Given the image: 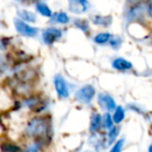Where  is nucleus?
<instances>
[{"label":"nucleus","mask_w":152,"mask_h":152,"mask_svg":"<svg viewBox=\"0 0 152 152\" xmlns=\"http://www.w3.org/2000/svg\"><path fill=\"white\" fill-rule=\"evenodd\" d=\"M74 25L85 32L89 30V22L83 19H76L75 21H74Z\"/></svg>","instance_id":"obj_18"},{"label":"nucleus","mask_w":152,"mask_h":152,"mask_svg":"<svg viewBox=\"0 0 152 152\" xmlns=\"http://www.w3.org/2000/svg\"><path fill=\"white\" fill-rule=\"evenodd\" d=\"M36 10L38 11V13H40L41 15L44 16V17L51 18V16H52V12H51L50 7H49L46 3L43 2V1L37 3V4H36Z\"/></svg>","instance_id":"obj_12"},{"label":"nucleus","mask_w":152,"mask_h":152,"mask_svg":"<svg viewBox=\"0 0 152 152\" xmlns=\"http://www.w3.org/2000/svg\"><path fill=\"white\" fill-rule=\"evenodd\" d=\"M14 24H15V28L21 36L23 37H36L39 32V29L36 27H32L29 24H27V22L23 21L20 18L14 20Z\"/></svg>","instance_id":"obj_2"},{"label":"nucleus","mask_w":152,"mask_h":152,"mask_svg":"<svg viewBox=\"0 0 152 152\" xmlns=\"http://www.w3.org/2000/svg\"><path fill=\"white\" fill-rule=\"evenodd\" d=\"M25 134L34 139H44L49 134V122L47 119L37 117L28 122Z\"/></svg>","instance_id":"obj_1"},{"label":"nucleus","mask_w":152,"mask_h":152,"mask_svg":"<svg viewBox=\"0 0 152 152\" xmlns=\"http://www.w3.org/2000/svg\"><path fill=\"white\" fill-rule=\"evenodd\" d=\"M110 38H112V34H108V32H101V34H98L94 38V42L98 45H104L110 42Z\"/></svg>","instance_id":"obj_16"},{"label":"nucleus","mask_w":152,"mask_h":152,"mask_svg":"<svg viewBox=\"0 0 152 152\" xmlns=\"http://www.w3.org/2000/svg\"><path fill=\"white\" fill-rule=\"evenodd\" d=\"M149 151H150V152H152V144L150 145V147H149Z\"/></svg>","instance_id":"obj_27"},{"label":"nucleus","mask_w":152,"mask_h":152,"mask_svg":"<svg viewBox=\"0 0 152 152\" xmlns=\"http://www.w3.org/2000/svg\"><path fill=\"white\" fill-rule=\"evenodd\" d=\"M16 1H18V2H20V3H24V2H26L27 0H16Z\"/></svg>","instance_id":"obj_26"},{"label":"nucleus","mask_w":152,"mask_h":152,"mask_svg":"<svg viewBox=\"0 0 152 152\" xmlns=\"http://www.w3.org/2000/svg\"><path fill=\"white\" fill-rule=\"evenodd\" d=\"M63 37V30L57 27H49L45 29L42 34V39L47 45L54 44L56 41Z\"/></svg>","instance_id":"obj_4"},{"label":"nucleus","mask_w":152,"mask_h":152,"mask_svg":"<svg viewBox=\"0 0 152 152\" xmlns=\"http://www.w3.org/2000/svg\"><path fill=\"white\" fill-rule=\"evenodd\" d=\"M40 149H41L40 143H34V144H30L26 150H27V151H38V150H40Z\"/></svg>","instance_id":"obj_24"},{"label":"nucleus","mask_w":152,"mask_h":152,"mask_svg":"<svg viewBox=\"0 0 152 152\" xmlns=\"http://www.w3.org/2000/svg\"><path fill=\"white\" fill-rule=\"evenodd\" d=\"M69 1V10L72 13L83 14L89 9L88 0H68Z\"/></svg>","instance_id":"obj_7"},{"label":"nucleus","mask_w":152,"mask_h":152,"mask_svg":"<svg viewBox=\"0 0 152 152\" xmlns=\"http://www.w3.org/2000/svg\"><path fill=\"white\" fill-rule=\"evenodd\" d=\"M24 105L31 110H42V101L37 97H30L24 101Z\"/></svg>","instance_id":"obj_13"},{"label":"nucleus","mask_w":152,"mask_h":152,"mask_svg":"<svg viewBox=\"0 0 152 152\" xmlns=\"http://www.w3.org/2000/svg\"><path fill=\"white\" fill-rule=\"evenodd\" d=\"M95 94H96L95 88L91 85H87V86H85V87L80 88L78 91L76 92L75 97H76V99L78 100L79 102H81V103L89 104L90 102L93 100Z\"/></svg>","instance_id":"obj_3"},{"label":"nucleus","mask_w":152,"mask_h":152,"mask_svg":"<svg viewBox=\"0 0 152 152\" xmlns=\"http://www.w3.org/2000/svg\"><path fill=\"white\" fill-rule=\"evenodd\" d=\"M34 1H38V2H41V1H44V0H34Z\"/></svg>","instance_id":"obj_28"},{"label":"nucleus","mask_w":152,"mask_h":152,"mask_svg":"<svg viewBox=\"0 0 152 152\" xmlns=\"http://www.w3.org/2000/svg\"><path fill=\"white\" fill-rule=\"evenodd\" d=\"M110 44L114 49H118V48H120V47H121L122 40H121V38H119V37H114V38L112 37V38H110Z\"/></svg>","instance_id":"obj_21"},{"label":"nucleus","mask_w":152,"mask_h":152,"mask_svg":"<svg viewBox=\"0 0 152 152\" xmlns=\"http://www.w3.org/2000/svg\"><path fill=\"white\" fill-rule=\"evenodd\" d=\"M125 118V110L122 107V106H117L115 108V113L114 116H113V120L116 124H119L121 123Z\"/></svg>","instance_id":"obj_15"},{"label":"nucleus","mask_w":152,"mask_h":152,"mask_svg":"<svg viewBox=\"0 0 152 152\" xmlns=\"http://www.w3.org/2000/svg\"><path fill=\"white\" fill-rule=\"evenodd\" d=\"M98 103L100 104V106L102 108H104L107 112H113L117 107L115 99L110 95H108V94H99V96H98Z\"/></svg>","instance_id":"obj_6"},{"label":"nucleus","mask_w":152,"mask_h":152,"mask_svg":"<svg viewBox=\"0 0 152 152\" xmlns=\"http://www.w3.org/2000/svg\"><path fill=\"white\" fill-rule=\"evenodd\" d=\"M18 17L27 23H34L37 21V16L34 13H31L26 10H19L18 11Z\"/></svg>","instance_id":"obj_10"},{"label":"nucleus","mask_w":152,"mask_h":152,"mask_svg":"<svg viewBox=\"0 0 152 152\" xmlns=\"http://www.w3.org/2000/svg\"><path fill=\"white\" fill-rule=\"evenodd\" d=\"M114 120H113V117L110 116V114H105V116H104V119H103V123H102V125L104 126V128L108 129L110 130L112 127H114Z\"/></svg>","instance_id":"obj_20"},{"label":"nucleus","mask_w":152,"mask_h":152,"mask_svg":"<svg viewBox=\"0 0 152 152\" xmlns=\"http://www.w3.org/2000/svg\"><path fill=\"white\" fill-rule=\"evenodd\" d=\"M102 123H103V119H102L101 115L99 114H93L91 117V124H90V131L92 133H96L99 131L101 128Z\"/></svg>","instance_id":"obj_9"},{"label":"nucleus","mask_w":152,"mask_h":152,"mask_svg":"<svg viewBox=\"0 0 152 152\" xmlns=\"http://www.w3.org/2000/svg\"><path fill=\"white\" fill-rule=\"evenodd\" d=\"M7 68H9V64H7V58L4 55L0 53V76L7 71Z\"/></svg>","instance_id":"obj_19"},{"label":"nucleus","mask_w":152,"mask_h":152,"mask_svg":"<svg viewBox=\"0 0 152 152\" xmlns=\"http://www.w3.org/2000/svg\"><path fill=\"white\" fill-rule=\"evenodd\" d=\"M54 88L58 97L68 98L69 97V88H68L67 81L64 79L63 76L55 75L54 77Z\"/></svg>","instance_id":"obj_5"},{"label":"nucleus","mask_w":152,"mask_h":152,"mask_svg":"<svg viewBox=\"0 0 152 152\" xmlns=\"http://www.w3.org/2000/svg\"><path fill=\"white\" fill-rule=\"evenodd\" d=\"M147 12H148V14H149V16L152 18V2L150 3L149 5H148V9H147Z\"/></svg>","instance_id":"obj_25"},{"label":"nucleus","mask_w":152,"mask_h":152,"mask_svg":"<svg viewBox=\"0 0 152 152\" xmlns=\"http://www.w3.org/2000/svg\"><path fill=\"white\" fill-rule=\"evenodd\" d=\"M50 22H52V23L67 24L70 22V18L66 13H64V12H59V13H56V14H54V15L51 16Z\"/></svg>","instance_id":"obj_11"},{"label":"nucleus","mask_w":152,"mask_h":152,"mask_svg":"<svg viewBox=\"0 0 152 152\" xmlns=\"http://www.w3.org/2000/svg\"><path fill=\"white\" fill-rule=\"evenodd\" d=\"M112 66L114 69L118 70V71H128V70L132 69V64L123 57L115 58L112 63Z\"/></svg>","instance_id":"obj_8"},{"label":"nucleus","mask_w":152,"mask_h":152,"mask_svg":"<svg viewBox=\"0 0 152 152\" xmlns=\"http://www.w3.org/2000/svg\"><path fill=\"white\" fill-rule=\"evenodd\" d=\"M123 146H124V140H119L116 142V144L114 145V147L112 148V152H119L122 150Z\"/></svg>","instance_id":"obj_23"},{"label":"nucleus","mask_w":152,"mask_h":152,"mask_svg":"<svg viewBox=\"0 0 152 152\" xmlns=\"http://www.w3.org/2000/svg\"><path fill=\"white\" fill-rule=\"evenodd\" d=\"M92 21L94 24L99 26H104L107 27L110 23H112V17H102V16H94L92 18Z\"/></svg>","instance_id":"obj_14"},{"label":"nucleus","mask_w":152,"mask_h":152,"mask_svg":"<svg viewBox=\"0 0 152 152\" xmlns=\"http://www.w3.org/2000/svg\"><path fill=\"white\" fill-rule=\"evenodd\" d=\"M119 132H120V128H119V127H112V128L110 129V131H108V134H107V143H108V145H112V144L116 141Z\"/></svg>","instance_id":"obj_17"},{"label":"nucleus","mask_w":152,"mask_h":152,"mask_svg":"<svg viewBox=\"0 0 152 152\" xmlns=\"http://www.w3.org/2000/svg\"><path fill=\"white\" fill-rule=\"evenodd\" d=\"M2 151H16V150H21V148L18 146H13L12 144H4L1 146Z\"/></svg>","instance_id":"obj_22"}]
</instances>
